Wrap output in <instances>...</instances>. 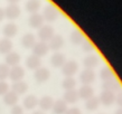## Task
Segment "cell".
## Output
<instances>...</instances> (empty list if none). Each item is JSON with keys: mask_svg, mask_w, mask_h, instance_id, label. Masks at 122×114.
I'll return each instance as SVG.
<instances>
[{"mask_svg": "<svg viewBox=\"0 0 122 114\" xmlns=\"http://www.w3.org/2000/svg\"><path fill=\"white\" fill-rule=\"evenodd\" d=\"M37 35H38V38H39V41L47 43L55 35L54 34V28L52 26H49V25H43L41 28H38Z\"/></svg>", "mask_w": 122, "mask_h": 114, "instance_id": "cell-1", "label": "cell"}, {"mask_svg": "<svg viewBox=\"0 0 122 114\" xmlns=\"http://www.w3.org/2000/svg\"><path fill=\"white\" fill-rule=\"evenodd\" d=\"M78 70V65L75 60H67L62 66V72L66 77H73Z\"/></svg>", "mask_w": 122, "mask_h": 114, "instance_id": "cell-2", "label": "cell"}, {"mask_svg": "<svg viewBox=\"0 0 122 114\" xmlns=\"http://www.w3.org/2000/svg\"><path fill=\"white\" fill-rule=\"evenodd\" d=\"M25 76V69L22 68L21 66H15V67H11L10 72H9V78H10L12 83L15 82H19L21 81L22 78Z\"/></svg>", "mask_w": 122, "mask_h": 114, "instance_id": "cell-3", "label": "cell"}, {"mask_svg": "<svg viewBox=\"0 0 122 114\" xmlns=\"http://www.w3.org/2000/svg\"><path fill=\"white\" fill-rule=\"evenodd\" d=\"M19 63H20V55H19L18 53L16 52H12L11 50L10 53H8L6 57H5V64L11 67H15V66H18Z\"/></svg>", "mask_w": 122, "mask_h": 114, "instance_id": "cell-4", "label": "cell"}, {"mask_svg": "<svg viewBox=\"0 0 122 114\" xmlns=\"http://www.w3.org/2000/svg\"><path fill=\"white\" fill-rule=\"evenodd\" d=\"M48 45L47 43H44V41H38L34 45L33 47V55L38 56V57H43L48 53Z\"/></svg>", "mask_w": 122, "mask_h": 114, "instance_id": "cell-5", "label": "cell"}, {"mask_svg": "<svg viewBox=\"0 0 122 114\" xmlns=\"http://www.w3.org/2000/svg\"><path fill=\"white\" fill-rule=\"evenodd\" d=\"M80 79H81L83 85H90L95 79V74H94L93 69H86L85 68L80 75Z\"/></svg>", "mask_w": 122, "mask_h": 114, "instance_id": "cell-6", "label": "cell"}, {"mask_svg": "<svg viewBox=\"0 0 122 114\" xmlns=\"http://www.w3.org/2000/svg\"><path fill=\"white\" fill-rule=\"evenodd\" d=\"M57 16H58V12L56 10L55 7L53 6H47V7L44 9V12H43V18L44 20H47V21H55L57 19Z\"/></svg>", "mask_w": 122, "mask_h": 114, "instance_id": "cell-7", "label": "cell"}, {"mask_svg": "<svg viewBox=\"0 0 122 114\" xmlns=\"http://www.w3.org/2000/svg\"><path fill=\"white\" fill-rule=\"evenodd\" d=\"M47 45H48V48L52 49V50H59L64 45L63 37L61 36V35H54Z\"/></svg>", "mask_w": 122, "mask_h": 114, "instance_id": "cell-8", "label": "cell"}, {"mask_svg": "<svg viewBox=\"0 0 122 114\" xmlns=\"http://www.w3.org/2000/svg\"><path fill=\"white\" fill-rule=\"evenodd\" d=\"M49 76H51V73L46 67H39L35 70V79L38 83H45L49 78Z\"/></svg>", "mask_w": 122, "mask_h": 114, "instance_id": "cell-9", "label": "cell"}, {"mask_svg": "<svg viewBox=\"0 0 122 114\" xmlns=\"http://www.w3.org/2000/svg\"><path fill=\"white\" fill-rule=\"evenodd\" d=\"M99 99H100V103L104 105H111L112 103L115 102V95L114 93L110 92V91H102Z\"/></svg>", "mask_w": 122, "mask_h": 114, "instance_id": "cell-10", "label": "cell"}, {"mask_svg": "<svg viewBox=\"0 0 122 114\" xmlns=\"http://www.w3.org/2000/svg\"><path fill=\"white\" fill-rule=\"evenodd\" d=\"M28 24H29L30 27L33 28H41L43 25H44V18H43V15L41 14H31L28 19Z\"/></svg>", "mask_w": 122, "mask_h": 114, "instance_id": "cell-11", "label": "cell"}, {"mask_svg": "<svg viewBox=\"0 0 122 114\" xmlns=\"http://www.w3.org/2000/svg\"><path fill=\"white\" fill-rule=\"evenodd\" d=\"M54 99H53L52 96H43L41 99H38V106L41 107V111H48L51 110L53 107V105H54Z\"/></svg>", "mask_w": 122, "mask_h": 114, "instance_id": "cell-12", "label": "cell"}, {"mask_svg": "<svg viewBox=\"0 0 122 114\" xmlns=\"http://www.w3.org/2000/svg\"><path fill=\"white\" fill-rule=\"evenodd\" d=\"M2 33L5 35V38H8V39H10L12 37H15L18 33V27L16 24L14 22H9L7 24L6 26L4 27V29H2Z\"/></svg>", "mask_w": 122, "mask_h": 114, "instance_id": "cell-13", "label": "cell"}, {"mask_svg": "<svg viewBox=\"0 0 122 114\" xmlns=\"http://www.w3.org/2000/svg\"><path fill=\"white\" fill-rule=\"evenodd\" d=\"M19 15H20V8L17 6V5H12L10 4L6 8V10H5V16L9 19H16L18 18Z\"/></svg>", "mask_w": 122, "mask_h": 114, "instance_id": "cell-14", "label": "cell"}, {"mask_svg": "<svg viewBox=\"0 0 122 114\" xmlns=\"http://www.w3.org/2000/svg\"><path fill=\"white\" fill-rule=\"evenodd\" d=\"M26 65L29 69H37L39 67H41V57L35 55H30L27 57L26 59Z\"/></svg>", "mask_w": 122, "mask_h": 114, "instance_id": "cell-15", "label": "cell"}, {"mask_svg": "<svg viewBox=\"0 0 122 114\" xmlns=\"http://www.w3.org/2000/svg\"><path fill=\"white\" fill-rule=\"evenodd\" d=\"M78 97L82 99H89L92 96H94V91L90 85H82V87L78 89Z\"/></svg>", "mask_w": 122, "mask_h": 114, "instance_id": "cell-16", "label": "cell"}, {"mask_svg": "<svg viewBox=\"0 0 122 114\" xmlns=\"http://www.w3.org/2000/svg\"><path fill=\"white\" fill-rule=\"evenodd\" d=\"M83 65L86 69H93L99 65V58L96 55H89L83 59Z\"/></svg>", "mask_w": 122, "mask_h": 114, "instance_id": "cell-17", "label": "cell"}, {"mask_svg": "<svg viewBox=\"0 0 122 114\" xmlns=\"http://www.w3.org/2000/svg\"><path fill=\"white\" fill-rule=\"evenodd\" d=\"M28 89V85H27L26 82L24 81H19V82H15L12 83V86H11V91L15 92L17 95H21V94H25Z\"/></svg>", "mask_w": 122, "mask_h": 114, "instance_id": "cell-18", "label": "cell"}, {"mask_svg": "<svg viewBox=\"0 0 122 114\" xmlns=\"http://www.w3.org/2000/svg\"><path fill=\"white\" fill-rule=\"evenodd\" d=\"M19 99V95H17L15 92L12 91H9L8 93H6L4 95V103L7 104L8 106H14V105H17Z\"/></svg>", "mask_w": 122, "mask_h": 114, "instance_id": "cell-19", "label": "cell"}, {"mask_svg": "<svg viewBox=\"0 0 122 114\" xmlns=\"http://www.w3.org/2000/svg\"><path fill=\"white\" fill-rule=\"evenodd\" d=\"M102 88L103 91H110V92H117L120 88V84L118 83V81L115 78H111V79H107V81L103 82L102 84Z\"/></svg>", "mask_w": 122, "mask_h": 114, "instance_id": "cell-20", "label": "cell"}, {"mask_svg": "<svg viewBox=\"0 0 122 114\" xmlns=\"http://www.w3.org/2000/svg\"><path fill=\"white\" fill-rule=\"evenodd\" d=\"M52 109L55 114H64L67 110V103L64 99H57L54 102V105Z\"/></svg>", "mask_w": 122, "mask_h": 114, "instance_id": "cell-21", "label": "cell"}, {"mask_svg": "<svg viewBox=\"0 0 122 114\" xmlns=\"http://www.w3.org/2000/svg\"><path fill=\"white\" fill-rule=\"evenodd\" d=\"M20 41H21V45L25 48H33L34 45L36 44V38H35V36H34L33 34L27 33L22 36Z\"/></svg>", "mask_w": 122, "mask_h": 114, "instance_id": "cell-22", "label": "cell"}, {"mask_svg": "<svg viewBox=\"0 0 122 114\" xmlns=\"http://www.w3.org/2000/svg\"><path fill=\"white\" fill-rule=\"evenodd\" d=\"M24 107L26 110H34L35 107L38 105V99L35 95H28L25 97L24 99V103H22Z\"/></svg>", "mask_w": 122, "mask_h": 114, "instance_id": "cell-23", "label": "cell"}, {"mask_svg": "<svg viewBox=\"0 0 122 114\" xmlns=\"http://www.w3.org/2000/svg\"><path fill=\"white\" fill-rule=\"evenodd\" d=\"M64 101L66 103H70V104H73V103H76L78 101V93L75 91V89H71V91H65L64 93Z\"/></svg>", "mask_w": 122, "mask_h": 114, "instance_id": "cell-24", "label": "cell"}, {"mask_svg": "<svg viewBox=\"0 0 122 114\" xmlns=\"http://www.w3.org/2000/svg\"><path fill=\"white\" fill-rule=\"evenodd\" d=\"M66 59H65V56L61 53H55L54 55L51 57V64H52L54 67H62L65 64Z\"/></svg>", "mask_w": 122, "mask_h": 114, "instance_id": "cell-25", "label": "cell"}, {"mask_svg": "<svg viewBox=\"0 0 122 114\" xmlns=\"http://www.w3.org/2000/svg\"><path fill=\"white\" fill-rule=\"evenodd\" d=\"M12 49V43L10 39L8 38H4L0 40V54L2 55H7L8 53L11 52Z\"/></svg>", "mask_w": 122, "mask_h": 114, "instance_id": "cell-26", "label": "cell"}, {"mask_svg": "<svg viewBox=\"0 0 122 114\" xmlns=\"http://www.w3.org/2000/svg\"><path fill=\"white\" fill-rule=\"evenodd\" d=\"M41 8V1L39 0H28L26 2V9L30 14H36Z\"/></svg>", "mask_w": 122, "mask_h": 114, "instance_id": "cell-27", "label": "cell"}, {"mask_svg": "<svg viewBox=\"0 0 122 114\" xmlns=\"http://www.w3.org/2000/svg\"><path fill=\"white\" fill-rule=\"evenodd\" d=\"M100 106V99L96 96H92L91 99H86V103H85V107L89 111H95L97 110V107Z\"/></svg>", "mask_w": 122, "mask_h": 114, "instance_id": "cell-28", "label": "cell"}, {"mask_svg": "<svg viewBox=\"0 0 122 114\" xmlns=\"http://www.w3.org/2000/svg\"><path fill=\"white\" fill-rule=\"evenodd\" d=\"M71 41L74 45H81L84 43V37L78 30H74L71 35Z\"/></svg>", "mask_w": 122, "mask_h": 114, "instance_id": "cell-29", "label": "cell"}, {"mask_svg": "<svg viewBox=\"0 0 122 114\" xmlns=\"http://www.w3.org/2000/svg\"><path fill=\"white\" fill-rule=\"evenodd\" d=\"M76 87V81L74 77H65L63 81V88L65 91H71Z\"/></svg>", "mask_w": 122, "mask_h": 114, "instance_id": "cell-30", "label": "cell"}, {"mask_svg": "<svg viewBox=\"0 0 122 114\" xmlns=\"http://www.w3.org/2000/svg\"><path fill=\"white\" fill-rule=\"evenodd\" d=\"M100 78L103 82L107 81V79H111V78H114L113 77V72L109 67H104L100 72Z\"/></svg>", "mask_w": 122, "mask_h": 114, "instance_id": "cell-31", "label": "cell"}, {"mask_svg": "<svg viewBox=\"0 0 122 114\" xmlns=\"http://www.w3.org/2000/svg\"><path fill=\"white\" fill-rule=\"evenodd\" d=\"M10 67L6 64H0V81H5L7 77H9Z\"/></svg>", "mask_w": 122, "mask_h": 114, "instance_id": "cell-32", "label": "cell"}, {"mask_svg": "<svg viewBox=\"0 0 122 114\" xmlns=\"http://www.w3.org/2000/svg\"><path fill=\"white\" fill-rule=\"evenodd\" d=\"M10 91V88H9V85L8 83H6L5 81H0V95L4 96L6 93H8Z\"/></svg>", "mask_w": 122, "mask_h": 114, "instance_id": "cell-33", "label": "cell"}, {"mask_svg": "<svg viewBox=\"0 0 122 114\" xmlns=\"http://www.w3.org/2000/svg\"><path fill=\"white\" fill-rule=\"evenodd\" d=\"M10 114H24V109L20 105H14L11 107Z\"/></svg>", "mask_w": 122, "mask_h": 114, "instance_id": "cell-34", "label": "cell"}, {"mask_svg": "<svg viewBox=\"0 0 122 114\" xmlns=\"http://www.w3.org/2000/svg\"><path fill=\"white\" fill-rule=\"evenodd\" d=\"M64 114H82V112L77 107H71V109H67Z\"/></svg>", "mask_w": 122, "mask_h": 114, "instance_id": "cell-35", "label": "cell"}, {"mask_svg": "<svg viewBox=\"0 0 122 114\" xmlns=\"http://www.w3.org/2000/svg\"><path fill=\"white\" fill-rule=\"evenodd\" d=\"M82 45H83V49H84L85 52H91V50L93 49V47L91 46V44L87 43V41H84Z\"/></svg>", "mask_w": 122, "mask_h": 114, "instance_id": "cell-36", "label": "cell"}, {"mask_svg": "<svg viewBox=\"0 0 122 114\" xmlns=\"http://www.w3.org/2000/svg\"><path fill=\"white\" fill-rule=\"evenodd\" d=\"M115 102L120 107H122V92L118 96H115Z\"/></svg>", "mask_w": 122, "mask_h": 114, "instance_id": "cell-37", "label": "cell"}, {"mask_svg": "<svg viewBox=\"0 0 122 114\" xmlns=\"http://www.w3.org/2000/svg\"><path fill=\"white\" fill-rule=\"evenodd\" d=\"M4 18H5V10L2 8H0V21H1Z\"/></svg>", "mask_w": 122, "mask_h": 114, "instance_id": "cell-38", "label": "cell"}, {"mask_svg": "<svg viewBox=\"0 0 122 114\" xmlns=\"http://www.w3.org/2000/svg\"><path fill=\"white\" fill-rule=\"evenodd\" d=\"M33 114H45V112H43V111H35V112H34Z\"/></svg>", "mask_w": 122, "mask_h": 114, "instance_id": "cell-39", "label": "cell"}, {"mask_svg": "<svg viewBox=\"0 0 122 114\" xmlns=\"http://www.w3.org/2000/svg\"><path fill=\"white\" fill-rule=\"evenodd\" d=\"M8 1H9L10 4H12V5H16L19 1V0H8Z\"/></svg>", "mask_w": 122, "mask_h": 114, "instance_id": "cell-40", "label": "cell"}, {"mask_svg": "<svg viewBox=\"0 0 122 114\" xmlns=\"http://www.w3.org/2000/svg\"><path fill=\"white\" fill-rule=\"evenodd\" d=\"M115 114H122V107H120V109L115 112Z\"/></svg>", "mask_w": 122, "mask_h": 114, "instance_id": "cell-41", "label": "cell"}]
</instances>
